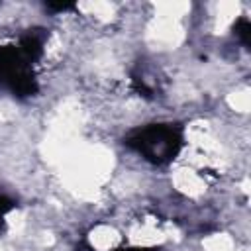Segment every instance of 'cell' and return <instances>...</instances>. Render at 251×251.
Masks as SVG:
<instances>
[{
	"instance_id": "obj_1",
	"label": "cell",
	"mask_w": 251,
	"mask_h": 251,
	"mask_svg": "<svg viewBox=\"0 0 251 251\" xmlns=\"http://www.w3.org/2000/svg\"><path fill=\"white\" fill-rule=\"evenodd\" d=\"M0 63H4V59H2V57H0ZM2 77H8V71H6L4 65H2Z\"/></svg>"
}]
</instances>
